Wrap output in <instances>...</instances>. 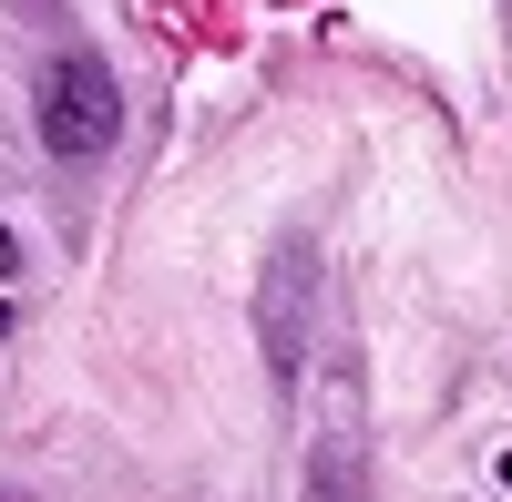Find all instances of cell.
<instances>
[{"label":"cell","mask_w":512,"mask_h":502,"mask_svg":"<svg viewBox=\"0 0 512 502\" xmlns=\"http://www.w3.org/2000/svg\"><path fill=\"white\" fill-rule=\"evenodd\" d=\"M31 113H41V144H52L62 164H93V154H113V134H123V82H113L103 52H82V41H72V52L41 62Z\"/></svg>","instance_id":"obj_1"},{"label":"cell","mask_w":512,"mask_h":502,"mask_svg":"<svg viewBox=\"0 0 512 502\" xmlns=\"http://www.w3.org/2000/svg\"><path fill=\"white\" fill-rule=\"evenodd\" d=\"M308 298H318V236L287 226L277 257H267V277H256V349H267L277 380L308 369V339H318V308H308Z\"/></svg>","instance_id":"obj_2"},{"label":"cell","mask_w":512,"mask_h":502,"mask_svg":"<svg viewBox=\"0 0 512 502\" xmlns=\"http://www.w3.org/2000/svg\"><path fill=\"white\" fill-rule=\"evenodd\" d=\"M297 502H369V400H359V369L338 359L328 369V400H318V441H308V482Z\"/></svg>","instance_id":"obj_3"},{"label":"cell","mask_w":512,"mask_h":502,"mask_svg":"<svg viewBox=\"0 0 512 502\" xmlns=\"http://www.w3.org/2000/svg\"><path fill=\"white\" fill-rule=\"evenodd\" d=\"M0 277H21V236L11 226H0Z\"/></svg>","instance_id":"obj_4"}]
</instances>
